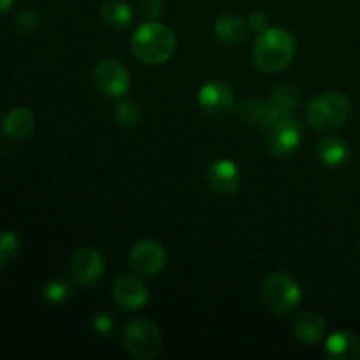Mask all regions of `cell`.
Segmentation results:
<instances>
[{
  "instance_id": "obj_21",
  "label": "cell",
  "mask_w": 360,
  "mask_h": 360,
  "mask_svg": "<svg viewBox=\"0 0 360 360\" xmlns=\"http://www.w3.org/2000/svg\"><path fill=\"white\" fill-rule=\"evenodd\" d=\"M20 252V241L14 232H0V267L7 266Z\"/></svg>"
},
{
  "instance_id": "obj_18",
  "label": "cell",
  "mask_w": 360,
  "mask_h": 360,
  "mask_svg": "<svg viewBox=\"0 0 360 360\" xmlns=\"http://www.w3.org/2000/svg\"><path fill=\"white\" fill-rule=\"evenodd\" d=\"M101 16L105 23L112 25L116 28L129 27L134 20L132 7L127 2H123V0H108L102 6Z\"/></svg>"
},
{
  "instance_id": "obj_12",
  "label": "cell",
  "mask_w": 360,
  "mask_h": 360,
  "mask_svg": "<svg viewBox=\"0 0 360 360\" xmlns=\"http://www.w3.org/2000/svg\"><path fill=\"white\" fill-rule=\"evenodd\" d=\"M207 183L220 195H234L241 183V172L234 162L220 158L207 169Z\"/></svg>"
},
{
  "instance_id": "obj_15",
  "label": "cell",
  "mask_w": 360,
  "mask_h": 360,
  "mask_svg": "<svg viewBox=\"0 0 360 360\" xmlns=\"http://www.w3.org/2000/svg\"><path fill=\"white\" fill-rule=\"evenodd\" d=\"M294 334L302 343H316L326 334V320L316 313H302L295 319Z\"/></svg>"
},
{
  "instance_id": "obj_20",
  "label": "cell",
  "mask_w": 360,
  "mask_h": 360,
  "mask_svg": "<svg viewBox=\"0 0 360 360\" xmlns=\"http://www.w3.org/2000/svg\"><path fill=\"white\" fill-rule=\"evenodd\" d=\"M115 118H116V122L123 127L137 125V122L141 120L139 105L132 101L120 102L115 109Z\"/></svg>"
},
{
  "instance_id": "obj_9",
  "label": "cell",
  "mask_w": 360,
  "mask_h": 360,
  "mask_svg": "<svg viewBox=\"0 0 360 360\" xmlns=\"http://www.w3.org/2000/svg\"><path fill=\"white\" fill-rule=\"evenodd\" d=\"M70 274L77 285L90 287V285L97 283L104 274V259L91 246L79 248L70 259Z\"/></svg>"
},
{
  "instance_id": "obj_28",
  "label": "cell",
  "mask_w": 360,
  "mask_h": 360,
  "mask_svg": "<svg viewBox=\"0 0 360 360\" xmlns=\"http://www.w3.org/2000/svg\"><path fill=\"white\" fill-rule=\"evenodd\" d=\"M359 253H360V246H359Z\"/></svg>"
},
{
  "instance_id": "obj_22",
  "label": "cell",
  "mask_w": 360,
  "mask_h": 360,
  "mask_svg": "<svg viewBox=\"0 0 360 360\" xmlns=\"http://www.w3.org/2000/svg\"><path fill=\"white\" fill-rule=\"evenodd\" d=\"M14 27L21 32V34H35L41 28V16L35 11H23L18 14L14 20Z\"/></svg>"
},
{
  "instance_id": "obj_14",
  "label": "cell",
  "mask_w": 360,
  "mask_h": 360,
  "mask_svg": "<svg viewBox=\"0 0 360 360\" xmlns=\"http://www.w3.org/2000/svg\"><path fill=\"white\" fill-rule=\"evenodd\" d=\"M35 127V118L27 108H14L4 118V132L11 139H23L30 136Z\"/></svg>"
},
{
  "instance_id": "obj_3",
  "label": "cell",
  "mask_w": 360,
  "mask_h": 360,
  "mask_svg": "<svg viewBox=\"0 0 360 360\" xmlns=\"http://www.w3.org/2000/svg\"><path fill=\"white\" fill-rule=\"evenodd\" d=\"M352 112V102L341 91H327L313 98L308 105V122L320 132H330L343 125Z\"/></svg>"
},
{
  "instance_id": "obj_7",
  "label": "cell",
  "mask_w": 360,
  "mask_h": 360,
  "mask_svg": "<svg viewBox=\"0 0 360 360\" xmlns=\"http://www.w3.org/2000/svg\"><path fill=\"white\" fill-rule=\"evenodd\" d=\"M236 97L232 88L221 81H210L199 91V105L211 118H225L232 112Z\"/></svg>"
},
{
  "instance_id": "obj_24",
  "label": "cell",
  "mask_w": 360,
  "mask_h": 360,
  "mask_svg": "<svg viewBox=\"0 0 360 360\" xmlns=\"http://www.w3.org/2000/svg\"><path fill=\"white\" fill-rule=\"evenodd\" d=\"M250 27L257 32H264L267 28V16L264 13H253L250 16Z\"/></svg>"
},
{
  "instance_id": "obj_13",
  "label": "cell",
  "mask_w": 360,
  "mask_h": 360,
  "mask_svg": "<svg viewBox=\"0 0 360 360\" xmlns=\"http://www.w3.org/2000/svg\"><path fill=\"white\" fill-rule=\"evenodd\" d=\"M326 355L334 360H355L360 357V341L348 330H338L326 341Z\"/></svg>"
},
{
  "instance_id": "obj_2",
  "label": "cell",
  "mask_w": 360,
  "mask_h": 360,
  "mask_svg": "<svg viewBox=\"0 0 360 360\" xmlns=\"http://www.w3.org/2000/svg\"><path fill=\"white\" fill-rule=\"evenodd\" d=\"M176 49L174 34L158 21L141 25L132 37V51L136 58L146 65H160L167 62Z\"/></svg>"
},
{
  "instance_id": "obj_27",
  "label": "cell",
  "mask_w": 360,
  "mask_h": 360,
  "mask_svg": "<svg viewBox=\"0 0 360 360\" xmlns=\"http://www.w3.org/2000/svg\"><path fill=\"white\" fill-rule=\"evenodd\" d=\"M14 2H16V0H0V13H4V11L11 9Z\"/></svg>"
},
{
  "instance_id": "obj_1",
  "label": "cell",
  "mask_w": 360,
  "mask_h": 360,
  "mask_svg": "<svg viewBox=\"0 0 360 360\" xmlns=\"http://www.w3.org/2000/svg\"><path fill=\"white\" fill-rule=\"evenodd\" d=\"M295 55V39L283 28H266L260 32L253 48V62L262 72L283 70Z\"/></svg>"
},
{
  "instance_id": "obj_5",
  "label": "cell",
  "mask_w": 360,
  "mask_h": 360,
  "mask_svg": "<svg viewBox=\"0 0 360 360\" xmlns=\"http://www.w3.org/2000/svg\"><path fill=\"white\" fill-rule=\"evenodd\" d=\"M262 302L274 313H288L301 301V288L297 281L285 273H274L262 283Z\"/></svg>"
},
{
  "instance_id": "obj_26",
  "label": "cell",
  "mask_w": 360,
  "mask_h": 360,
  "mask_svg": "<svg viewBox=\"0 0 360 360\" xmlns=\"http://www.w3.org/2000/svg\"><path fill=\"white\" fill-rule=\"evenodd\" d=\"M144 9H146L148 16L155 18L162 13L164 4H162V0H144Z\"/></svg>"
},
{
  "instance_id": "obj_25",
  "label": "cell",
  "mask_w": 360,
  "mask_h": 360,
  "mask_svg": "<svg viewBox=\"0 0 360 360\" xmlns=\"http://www.w3.org/2000/svg\"><path fill=\"white\" fill-rule=\"evenodd\" d=\"M94 326L101 334H108L112 329V320L108 315H97L94 320Z\"/></svg>"
},
{
  "instance_id": "obj_4",
  "label": "cell",
  "mask_w": 360,
  "mask_h": 360,
  "mask_svg": "<svg viewBox=\"0 0 360 360\" xmlns=\"http://www.w3.org/2000/svg\"><path fill=\"white\" fill-rule=\"evenodd\" d=\"M123 343L127 350L139 360L157 359L164 347L158 327L144 316L134 319L127 323L123 330Z\"/></svg>"
},
{
  "instance_id": "obj_8",
  "label": "cell",
  "mask_w": 360,
  "mask_h": 360,
  "mask_svg": "<svg viewBox=\"0 0 360 360\" xmlns=\"http://www.w3.org/2000/svg\"><path fill=\"white\" fill-rule=\"evenodd\" d=\"M94 81L101 91L111 97H122L130 84V74L118 60H102L94 69Z\"/></svg>"
},
{
  "instance_id": "obj_17",
  "label": "cell",
  "mask_w": 360,
  "mask_h": 360,
  "mask_svg": "<svg viewBox=\"0 0 360 360\" xmlns=\"http://www.w3.org/2000/svg\"><path fill=\"white\" fill-rule=\"evenodd\" d=\"M214 35L218 37V41L224 42V44H239V42L245 41L246 37V23L238 16H227L218 18L217 23H214Z\"/></svg>"
},
{
  "instance_id": "obj_6",
  "label": "cell",
  "mask_w": 360,
  "mask_h": 360,
  "mask_svg": "<svg viewBox=\"0 0 360 360\" xmlns=\"http://www.w3.org/2000/svg\"><path fill=\"white\" fill-rule=\"evenodd\" d=\"M267 150L278 158L290 157L297 151L302 139V127L292 112H283L266 129Z\"/></svg>"
},
{
  "instance_id": "obj_23",
  "label": "cell",
  "mask_w": 360,
  "mask_h": 360,
  "mask_svg": "<svg viewBox=\"0 0 360 360\" xmlns=\"http://www.w3.org/2000/svg\"><path fill=\"white\" fill-rule=\"evenodd\" d=\"M67 295H69V288H67V285L60 280L51 281V283L44 288V299L46 301L53 302V304H58V302L65 301Z\"/></svg>"
},
{
  "instance_id": "obj_19",
  "label": "cell",
  "mask_w": 360,
  "mask_h": 360,
  "mask_svg": "<svg viewBox=\"0 0 360 360\" xmlns=\"http://www.w3.org/2000/svg\"><path fill=\"white\" fill-rule=\"evenodd\" d=\"M269 102L274 108L281 109V111L292 112V109H295L301 104V91L295 86H292V84H278L271 91Z\"/></svg>"
},
{
  "instance_id": "obj_16",
  "label": "cell",
  "mask_w": 360,
  "mask_h": 360,
  "mask_svg": "<svg viewBox=\"0 0 360 360\" xmlns=\"http://www.w3.org/2000/svg\"><path fill=\"white\" fill-rule=\"evenodd\" d=\"M316 155H319L320 162L329 167H340L350 157V150H348L347 143L341 141L340 137H326L316 146Z\"/></svg>"
},
{
  "instance_id": "obj_11",
  "label": "cell",
  "mask_w": 360,
  "mask_h": 360,
  "mask_svg": "<svg viewBox=\"0 0 360 360\" xmlns=\"http://www.w3.org/2000/svg\"><path fill=\"white\" fill-rule=\"evenodd\" d=\"M112 295L122 308L136 311L146 306L148 302V287L141 278L134 274H122L115 280L112 285Z\"/></svg>"
},
{
  "instance_id": "obj_10",
  "label": "cell",
  "mask_w": 360,
  "mask_h": 360,
  "mask_svg": "<svg viewBox=\"0 0 360 360\" xmlns=\"http://www.w3.org/2000/svg\"><path fill=\"white\" fill-rule=\"evenodd\" d=\"M129 262L143 276H155V274H158L165 267L167 255H165L164 246L146 239V241L134 245Z\"/></svg>"
}]
</instances>
